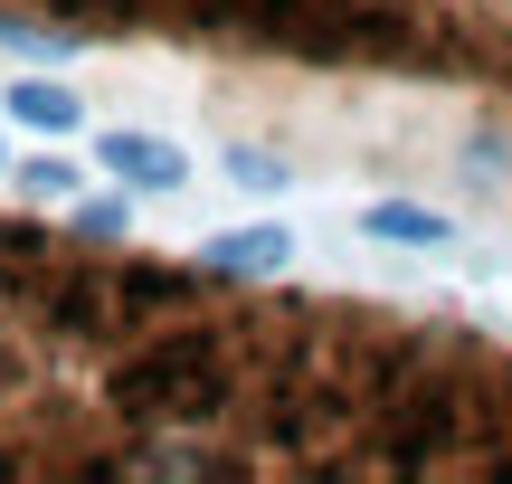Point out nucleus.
Masks as SVG:
<instances>
[{
  "mask_svg": "<svg viewBox=\"0 0 512 484\" xmlns=\"http://www.w3.org/2000/svg\"><path fill=\"white\" fill-rule=\"evenodd\" d=\"M266 361V323L247 314H200V323H162V333L124 342L105 371V399L124 418H209L238 399V371Z\"/></svg>",
  "mask_w": 512,
  "mask_h": 484,
  "instance_id": "1",
  "label": "nucleus"
},
{
  "mask_svg": "<svg viewBox=\"0 0 512 484\" xmlns=\"http://www.w3.org/2000/svg\"><path fill=\"white\" fill-rule=\"evenodd\" d=\"M95 152H105V171H114V181H133V190H181L190 181V162L162 143V133H124V124H114Z\"/></svg>",
  "mask_w": 512,
  "mask_h": 484,
  "instance_id": "2",
  "label": "nucleus"
},
{
  "mask_svg": "<svg viewBox=\"0 0 512 484\" xmlns=\"http://www.w3.org/2000/svg\"><path fill=\"white\" fill-rule=\"evenodd\" d=\"M285 257H294L285 228H228V238H209V247H200V266H219V276H275Z\"/></svg>",
  "mask_w": 512,
  "mask_h": 484,
  "instance_id": "3",
  "label": "nucleus"
},
{
  "mask_svg": "<svg viewBox=\"0 0 512 484\" xmlns=\"http://www.w3.org/2000/svg\"><path fill=\"white\" fill-rule=\"evenodd\" d=\"M48 266H57V257H48V238H38V228H10V219H0V304H10V295L29 304Z\"/></svg>",
  "mask_w": 512,
  "mask_h": 484,
  "instance_id": "4",
  "label": "nucleus"
},
{
  "mask_svg": "<svg viewBox=\"0 0 512 484\" xmlns=\"http://www.w3.org/2000/svg\"><path fill=\"white\" fill-rule=\"evenodd\" d=\"M361 228L370 238H399V247H446L456 228L437 219V209H418V200H380V209H361Z\"/></svg>",
  "mask_w": 512,
  "mask_h": 484,
  "instance_id": "5",
  "label": "nucleus"
},
{
  "mask_svg": "<svg viewBox=\"0 0 512 484\" xmlns=\"http://www.w3.org/2000/svg\"><path fill=\"white\" fill-rule=\"evenodd\" d=\"M10 114H19V124H38V133H76V114H86V105H76L67 86H48V76H19V86H10Z\"/></svg>",
  "mask_w": 512,
  "mask_h": 484,
  "instance_id": "6",
  "label": "nucleus"
},
{
  "mask_svg": "<svg viewBox=\"0 0 512 484\" xmlns=\"http://www.w3.org/2000/svg\"><path fill=\"white\" fill-rule=\"evenodd\" d=\"M76 181H86V171H76V162H57V152L19 162V190H29V200H76Z\"/></svg>",
  "mask_w": 512,
  "mask_h": 484,
  "instance_id": "7",
  "label": "nucleus"
},
{
  "mask_svg": "<svg viewBox=\"0 0 512 484\" xmlns=\"http://www.w3.org/2000/svg\"><path fill=\"white\" fill-rule=\"evenodd\" d=\"M76 228H86V238H133V209L124 200H86V209H76Z\"/></svg>",
  "mask_w": 512,
  "mask_h": 484,
  "instance_id": "8",
  "label": "nucleus"
},
{
  "mask_svg": "<svg viewBox=\"0 0 512 484\" xmlns=\"http://www.w3.org/2000/svg\"><path fill=\"white\" fill-rule=\"evenodd\" d=\"M238 181H247V190H275V181H285V162H266V152H238Z\"/></svg>",
  "mask_w": 512,
  "mask_h": 484,
  "instance_id": "9",
  "label": "nucleus"
}]
</instances>
